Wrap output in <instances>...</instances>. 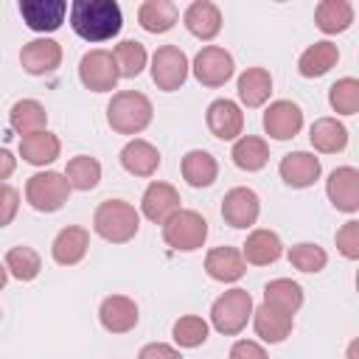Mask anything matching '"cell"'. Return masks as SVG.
Returning a JSON list of instances; mask_svg holds the SVG:
<instances>
[{
	"mask_svg": "<svg viewBox=\"0 0 359 359\" xmlns=\"http://www.w3.org/2000/svg\"><path fill=\"white\" fill-rule=\"evenodd\" d=\"M67 14L73 34L84 42H107L123 28V11L115 0H73Z\"/></svg>",
	"mask_w": 359,
	"mask_h": 359,
	"instance_id": "obj_1",
	"label": "cell"
},
{
	"mask_svg": "<svg viewBox=\"0 0 359 359\" xmlns=\"http://www.w3.org/2000/svg\"><path fill=\"white\" fill-rule=\"evenodd\" d=\"M93 230L109 244H126L140 230V213L126 199H104L93 213Z\"/></svg>",
	"mask_w": 359,
	"mask_h": 359,
	"instance_id": "obj_2",
	"label": "cell"
},
{
	"mask_svg": "<svg viewBox=\"0 0 359 359\" xmlns=\"http://www.w3.org/2000/svg\"><path fill=\"white\" fill-rule=\"evenodd\" d=\"M154 118L149 95L137 90H121L107 104V123L118 135H140Z\"/></svg>",
	"mask_w": 359,
	"mask_h": 359,
	"instance_id": "obj_3",
	"label": "cell"
},
{
	"mask_svg": "<svg viewBox=\"0 0 359 359\" xmlns=\"http://www.w3.org/2000/svg\"><path fill=\"white\" fill-rule=\"evenodd\" d=\"M252 294L247 289H227L222 292L213 306H210V325L224 334V337H236L247 328L250 317H252Z\"/></svg>",
	"mask_w": 359,
	"mask_h": 359,
	"instance_id": "obj_4",
	"label": "cell"
},
{
	"mask_svg": "<svg viewBox=\"0 0 359 359\" xmlns=\"http://www.w3.org/2000/svg\"><path fill=\"white\" fill-rule=\"evenodd\" d=\"M208 238V222L199 210L180 208L165 224H163V241L177 252H194Z\"/></svg>",
	"mask_w": 359,
	"mask_h": 359,
	"instance_id": "obj_5",
	"label": "cell"
},
{
	"mask_svg": "<svg viewBox=\"0 0 359 359\" xmlns=\"http://www.w3.org/2000/svg\"><path fill=\"white\" fill-rule=\"evenodd\" d=\"M70 196V185L62 171H36L25 182V202L39 213H56L65 208Z\"/></svg>",
	"mask_w": 359,
	"mask_h": 359,
	"instance_id": "obj_6",
	"label": "cell"
},
{
	"mask_svg": "<svg viewBox=\"0 0 359 359\" xmlns=\"http://www.w3.org/2000/svg\"><path fill=\"white\" fill-rule=\"evenodd\" d=\"M149 70H151V81L157 84V90L174 93L188 81L191 62H188V56L180 45H160L151 53V67Z\"/></svg>",
	"mask_w": 359,
	"mask_h": 359,
	"instance_id": "obj_7",
	"label": "cell"
},
{
	"mask_svg": "<svg viewBox=\"0 0 359 359\" xmlns=\"http://www.w3.org/2000/svg\"><path fill=\"white\" fill-rule=\"evenodd\" d=\"M118 79H121V73H118L112 50L93 48V50H87L81 56V62H79V81L87 90H93V93H112Z\"/></svg>",
	"mask_w": 359,
	"mask_h": 359,
	"instance_id": "obj_8",
	"label": "cell"
},
{
	"mask_svg": "<svg viewBox=\"0 0 359 359\" xmlns=\"http://www.w3.org/2000/svg\"><path fill=\"white\" fill-rule=\"evenodd\" d=\"M191 73L202 87H224L236 73V62H233L230 50H224L219 45H205L194 56Z\"/></svg>",
	"mask_w": 359,
	"mask_h": 359,
	"instance_id": "obj_9",
	"label": "cell"
},
{
	"mask_svg": "<svg viewBox=\"0 0 359 359\" xmlns=\"http://www.w3.org/2000/svg\"><path fill=\"white\" fill-rule=\"evenodd\" d=\"M258 216H261V199H258V194L252 188L236 185V188H230L224 194V199H222V219L230 227L247 230V227H252L258 222Z\"/></svg>",
	"mask_w": 359,
	"mask_h": 359,
	"instance_id": "obj_10",
	"label": "cell"
},
{
	"mask_svg": "<svg viewBox=\"0 0 359 359\" xmlns=\"http://www.w3.org/2000/svg\"><path fill=\"white\" fill-rule=\"evenodd\" d=\"M20 65L28 76H48L56 73V67L62 65V45L50 36H36L31 42L22 45L20 50Z\"/></svg>",
	"mask_w": 359,
	"mask_h": 359,
	"instance_id": "obj_11",
	"label": "cell"
},
{
	"mask_svg": "<svg viewBox=\"0 0 359 359\" xmlns=\"http://www.w3.org/2000/svg\"><path fill=\"white\" fill-rule=\"evenodd\" d=\"M180 191L171 185V182H149L143 196H140V213L154 222V224H165L177 210H180Z\"/></svg>",
	"mask_w": 359,
	"mask_h": 359,
	"instance_id": "obj_12",
	"label": "cell"
},
{
	"mask_svg": "<svg viewBox=\"0 0 359 359\" xmlns=\"http://www.w3.org/2000/svg\"><path fill=\"white\" fill-rule=\"evenodd\" d=\"M205 123H208L213 137H219V140H238L241 132H244V112H241V107L236 101L216 98V101L208 104Z\"/></svg>",
	"mask_w": 359,
	"mask_h": 359,
	"instance_id": "obj_13",
	"label": "cell"
},
{
	"mask_svg": "<svg viewBox=\"0 0 359 359\" xmlns=\"http://www.w3.org/2000/svg\"><path fill=\"white\" fill-rule=\"evenodd\" d=\"M303 129V109L289 101V98H278L266 107L264 112V132L272 140H292L297 132Z\"/></svg>",
	"mask_w": 359,
	"mask_h": 359,
	"instance_id": "obj_14",
	"label": "cell"
},
{
	"mask_svg": "<svg viewBox=\"0 0 359 359\" xmlns=\"http://www.w3.org/2000/svg\"><path fill=\"white\" fill-rule=\"evenodd\" d=\"M98 320H101V328L109 334H129L140 320V309L126 294H109L98 306Z\"/></svg>",
	"mask_w": 359,
	"mask_h": 359,
	"instance_id": "obj_15",
	"label": "cell"
},
{
	"mask_svg": "<svg viewBox=\"0 0 359 359\" xmlns=\"http://www.w3.org/2000/svg\"><path fill=\"white\" fill-rule=\"evenodd\" d=\"M20 17L31 31L50 34L65 22L67 3L65 0H20Z\"/></svg>",
	"mask_w": 359,
	"mask_h": 359,
	"instance_id": "obj_16",
	"label": "cell"
},
{
	"mask_svg": "<svg viewBox=\"0 0 359 359\" xmlns=\"http://www.w3.org/2000/svg\"><path fill=\"white\" fill-rule=\"evenodd\" d=\"M325 194L337 210L356 213L359 210V171L353 165L334 168L325 180Z\"/></svg>",
	"mask_w": 359,
	"mask_h": 359,
	"instance_id": "obj_17",
	"label": "cell"
},
{
	"mask_svg": "<svg viewBox=\"0 0 359 359\" xmlns=\"http://www.w3.org/2000/svg\"><path fill=\"white\" fill-rule=\"evenodd\" d=\"M278 174L289 188H311L323 174V163L311 151H289L280 157Z\"/></svg>",
	"mask_w": 359,
	"mask_h": 359,
	"instance_id": "obj_18",
	"label": "cell"
},
{
	"mask_svg": "<svg viewBox=\"0 0 359 359\" xmlns=\"http://www.w3.org/2000/svg\"><path fill=\"white\" fill-rule=\"evenodd\" d=\"M90 250V230L81 224H67L56 233L50 244V255L59 266H76Z\"/></svg>",
	"mask_w": 359,
	"mask_h": 359,
	"instance_id": "obj_19",
	"label": "cell"
},
{
	"mask_svg": "<svg viewBox=\"0 0 359 359\" xmlns=\"http://www.w3.org/2000/svg\"><path fill=\"white\" fill-rule=\"evenodd\" d=\"M182 22L188 28V34H194L202 42H210L219 36L222 31V11L216 3L210 0H194L185 11H182Z\"/></svg>",
	"mask_w": 359,
	"mask_h": 359,
	"instance_id": "obj_20",
	"label": "cell"
},
{
	"mask_svg": "<svg viewBox=\"0 0 359 359\" xmlns=\"http://www.w3.org/2000/svg\"><path fill=\"white\" fill-rule=\"evenodd\" d=\"M280 255H283V241H280V236H278L275 230L258 227V230H252V233L247 236V241L241 244V258H244L247 264H252V266H269V264H275Z\"/></svg>",
	"mask_w": 359,
	"mask_h": 359,
	"instance_id": "obj_21",
	"label": "cell"
},
{
	"mask_svg": "<svg viewBox=\"0 0 359 359\" xmlns=\"http://www.w3.org/2000/svg\"><path fill=\"white\" fill-rule=\"evenodd\" d=\"M205 272L219 283H236L247 272V261L236 247H213L205 255Z\"/></svg>",
	"mask_w": 359,
	"mask_h": 359,
	"instance_id": "obj_22",
	"label": "cell"
},
{
	"mask_svg": "<svg viewBox=\"0 0 359 359\" xmlns=\"http://www.w3.org/2000/svg\"><path fill=\"white\" fill-rule=\"evenodd\" d=\"M250 320H252L255 334L264 342H269V345L283 342L292 334V328H294V317L292 314H283V311H278V309H272L266 303H261L258 309H252V317Z\"/></svg>",
	"mask_w": 359,
	"mask_h": 359,
	"instance_id": "obj_23",
	"label": "cell"
},
{
	"mask_svg": "<svg viewBox=\"0 0 359 359\" xmlns=\"http://www.w3.org/2000/svg\"><path fill=\"white\" fill-rule=\"evenodd\" d=\"M121 165L132 177H151L160 168V151L143 137H132L121 149Z\"/></svg>",
	"mask_w": 359,
	"mask_h": 359,
	"instance_id": "obj_24",
	"label": "cell"
},
{
	"mask_svg": "<svg viewBox=\"0 0 359 359\" xmlns=\"http://www.w3.org/2000/svg\"><path fill=\"white\" fill-rule=\"evenodd\" d=\"M180 171H182V180L191 188H210L219 177V163L210 151L191 149V151H185V157L180 163Z\"/></svg>",
	"mask_w": 359,
	"mask_h": 359,
	"instance_id": "obj_25",
	"label": "cell"
},
{
	"mask_svg": "<svg viewBox=\"0 0 359 359\" xmlns=\"http://www.w3.org/2000/svg\"><path fill=\"white\" fill-rule=\"evenodd\" d=\"M238 101L247 107V109H258L269 101L272 95V76L266 67H247L241 76H238Z\"/></svg>",
	"mask_w": 359,
	"mask_h": 359,
	"instance_id": "obj_26",
	"label": "cell"
},
{
	"mask_svg": "<svg viewBox=\"0 0 359 359\" xmlns=\"http://www.w3.org/2000/svg\"><path fill=\"white\" fill-rule=\"evenodd\" d=\"M339 62V48L331 42V39H320L314 45H309L300 59H297V70L303 79H320L325 76L334 65Z\"/></svg>",
	"mask_w": 359,
	"mask_h": 359,
	"instance_id": "obj_27",
	"label": "cell"
},
{
	"mask_svg": "<svg viewBox=\"0 0 359 359\" xmlns=\"http://www.w3.org/2000/svg\"><path fill=\"white\" fill-rule=\"evenodd\" d=\"M62 154V143L53 132L42 129V132H34V135H25L20 137V157L31 165H50L56 157Z\"/></svg>",
	"mask_w": 359,
	"mask_h": 359,
	"instance_id": "obj_28",
	"label": "cell"
},
{
	"mask_svg": "<svg viewBox=\"0 0 359 359\" xmlns=\"http://www.w3.org/2000/svg\"><path fill=\"white\" fill-rule=\"evenodd\" d=\"M180 8L171 0H143L137 6V22L149 34H165L177 25Z\"/></svg>",
	"mask_w": 359,
	"mask_h": 359,
	"instance_id": "obj_29",
	"label": "cell"
},
{
	"mask_svg": "<svg viewBox=\"0 0 359 359\" xmlns=\"http://www.w3.org/2000/svg\"><path fill=\"white\" fill-rule=\"evenodd\" d=\"M8 123L20 137H25V135L48 129V112L36 98H20L8 109Z\"/></svg>",
	"mask_w": 359,
	"mask_h": 359,
	"instance_id": "obj_30",
	"label": "cell"
},
{
	"mask_svg": "<svg viewBox=\"0 0 359 359\" xmlns=\"http://www.w3.org/2000/svg\"><path fill=\"white\" fill-rule=\"evenodd\" d=\"M309 140L320 154H337L348 146V126L337 118H317L309 129Z\"/></svg>",
	"mask_w": 359,
	"mask_h": 359,
	"instance_id": "obj_31",
	"label": "cell"
},
{
	"mask_svg": "<svg viewBox=\"0 0 359 359\" xmlns=\"http://www.w3.org/2000/svg\"><path fill=\"white\" fill-rule=\"evenodd\" d=\"M314 25L328 36L342 34L353 25V6L348 0H320L314 8Z\"/></svg>",
	"mask_w": 359,
	"mask_h": 359,
	"instance_id": "obj_32",
	"label": "cell"
},
{
	"mask_svg": "<svg viewBox=\"0 0 359 359\" xmlns=\"http://www.w3.org/2000/svg\"><path fill=\"white\" fill-rule=\"evenodd\" d=\"M230 157L241 171H261L269 163V146L258 135H241L238 140H233Z\"/></svg>",
	"mask_w": 359,
	"mask_h": 359,
	"instance_id": "obj_33",
	"label": "cell"
},
{
	"mask_svg": "<svg viewBox=\"0 0 359 359\" xmlns=\"http://www.w3.org/2000/svg\"><path fill=\"white\" fill-rule=\"evenodd\" d=\"M264 303L294 317L303 306V286L294 283L292 278H275L264 286Z\"/></svg>",
	"mask_w": 359,
	"mask_h": 359,
	"instance_id": "obj_34",
	"label": "cell"
},
{
	"mask_svg": "<svg viewBox=\"0 0 359 359\" xmlns=\"http://www.w3.org/2000/svg\"><path fill=\"white\" fill-rule=\"evenodd\" d=\"M65 180H67L70 191H93L101 182V163L90 154H76L67 160Z\"/></svg>",
	"mask_w": 359,
	"mask_h": 359,
	"instance_id": "obj_35",
	"label": "cell"
},
{
	"mask_svg": "<svg viewBox=\"0 0 359 359\" xmlns=\"http://www.w3.org/2000/svg\"><path fill=\"white\" fill-rule=\"evenodd\" d=\"M3 264H6L8 275L17 278V280H22V283L34 280V278L42 272V258H39V252H36L34 247H28V244L11 247V250L6 252V261H3Z\"/></svg>",
	"mask_w": 359,
	"mask_h": 359,
	"instance_id": "obj_36",
	"label": "cell"
},
{
	"mask_svg": "<svg viewBox=\"0 0 359 359\" xmlns=\"http://www.w3.org/2000/svg\"><path fill=\"white\" fill-rule=\"evenodd\" d=\"M112 56H115V65H118L121 79H135V76H140L143 67L149 65V53H146L143 42H137V39H123V42H118L115 50H112Z\"/></svg>",
	"mask_w": 359,
	"mask_h": 359,
	"instance_id": "obj_37",
	"label": "cell"
},
{
	"mask_svg": "<svg viewBox=\"0 0 359 359\" xmlns=\"http://www.w3.org/2000/svg\"><path fill=\"white\" fill-rule=\"evenodd\" d=\"M208 334H210V325L199 314H182L171 325V337L180 348H199L208 342Z\"/></svg>",
	"mask_w": 359,
	"mask_h": 359,
	"instance_id": "obj_38",
	"label": "cell"
},
{
	"mask_svg": "<svg viewBox=\"0 0 359 359\" xmlns=\"http://www.w3.org/2000/svg\"><path fill=\"white\" fill-rule=\"evenodd\" d=\"M328 104L337 115H356L359 112V79L345 76L328 87Z\"/></svg>",
	"mask_w": 359,
	"mask_h": 359,
	"instance_id": "obj_39",
	"label": "cell"
},
{
	"mask_svg": "<svg viewBox=\"0 0 359 359\" xmlns=\"http://www.w3.org/2000/svg\"><path fill=\"white\" fill-rule=\"evenodd\" d=\"M289 264L306 275H317L325 269L328 264V252L320 247V244H311V241H300V244H292L289 252H286Z\"/></svg>",
	"mask_w": 359,
	"mask_h": 359,
	"instance_id": "obj_40",
	"label": "cell"
},
{
	"mask_svg": "<svg viewBox=\"0 0 359 359\" xmlns=\"http://www.w3.org/2000/svg\"><path fill=\"white\" fill-rule=\"evenodd\" d=\"M334 241H337V250H339L342 258L356 261V258H359V222H356V219H348V222L337 230Z\"/></svg>",
	"mask_w": 359,
	"mask_h": 359,
	"instance_id": "obj_41",
	"label": "cell"
},
{
	"mask_svg": "<svg viewBox=\"0 0 359 359\" xmlns=\"http://www.w3.org/2000/svg\"><path fill=\"white\" fill-rule=\"evenodd\" d=\"M20 210V191L14 185L0 182V227H8Z\"/></svg>",
	"mask_w": 359,
	"mask_h": 359,
	"instance_id": "obj_42",
	"label": "cell"
},
{
	"mask_svg": "<svg viewBox=\"0 0 359 359\" xmlns=\"http://www.w3.org/2000/svg\"><path fill=\"white\" fill-rule=\"evenodd\" d=\"M227 359H269V356H266L261 342H255V339H236L230 353H227Z\"/></svg>",
	"mask_w": 359,
	"mask_h": 359,
	"instance_id": "obj_43",
	"label": "cell"
},
{
	"mask_svg": "<svg viewBox=\"0 0 359 359\" xmlns=\"http://www.w3.org/2000/svg\"><path fill=\"white\" fill-rule=\"evenodd\" d=\"M137 359H182V353H180V348H174L168 342H149L140 348Z\"/></svg>",
	"mask_w": 359,
	"mask_h": 359,
	"instance_id": "obj_44",
	"label": "cell"
},
{
	"mask_svg": "<svg viewBox=\"0 0 359 359\" xmlns=\"http://www.w3.org/2000/svg\"><path fill=\"white\" fill-rule=\"evenodd\" d=\"M14 168H17V157H14L6 146H0V182L8 180V177L14 174Z\"/></svg>",
	"mask_w": 359,
	"mask_h": 359,
	"instance_id": "obj_45",
	"label": "cell"
},
{
	"mask_svg": "<svg viewBox=\"0 0 359 359\" xmlns=\"http://www.w3.org/2000/svg\"><path fill=\"white\" fill-rule=\"evenodd\" d=\"M6 280H8V269H6V264L0 261V289L6 286Z\"/></svg>",
	"mask_w": 359,
	"mask_h": 359,
	"instance_id": "obj_46",
	"label": "cell"
},
{
	"mask_svg": "<svg viewBox=\"0 0 359 359\" xmlns=\"http://www.w3.org/2000/svg\"><path fill=\"white\" fill-rule=\"evenodd\" d=\"M356 345H359L356 339H353V342L348 345V359H359V353H356Z\"/></svg>",
	"mask_w": 359,
	"mask_h": 359,
	"instance_id": "obj_47",
	"label": "cell"
},
{
	"mask_svg": "<svg viewBox=\"0 0 359 359\" xmlns=\"http://www.w3.org/2000/svg\"><path fill=\"white\" fill-rule=\"evenodd\" d=\"M0 317H3V311H0Z\"/></svg>",
	"mask_w": 359,
	"mask_h": 359,
	"instance_id": "obj_48",
	"label": "cell"
}]
</instances>
